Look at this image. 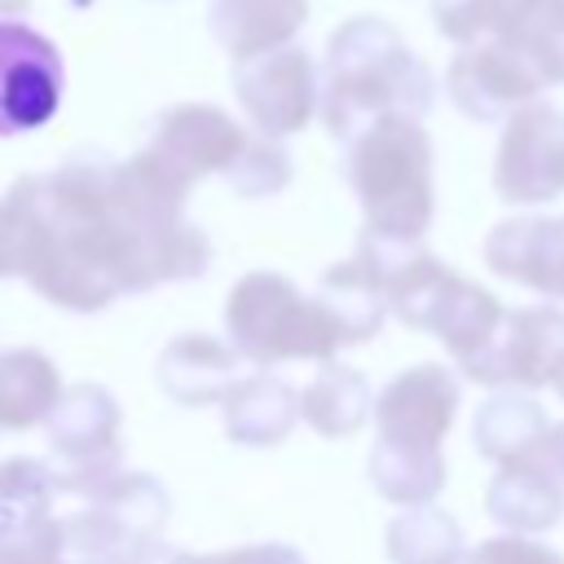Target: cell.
Segmentation results:
<instances>
[{"mask_svg":"<svg viewBox=\"0 0 564 564\" xmlns=\"http://www.w3.org/2000/svg\"><path fill=\"white\" fill-rule=\"evenodd\" d=\"M485 260L498 278L546 300H564V216H511L485 238Z\"/></svg>","mask_w":564,"mask_h":564,"instance_id":"52a82bcc","label":"cell"},{"mask_svg":"<svg viewBox=\"0 0 564 564\" xmlns=\"http://www.w3.org/2000/svg\"><path fill=\"white\" fill-rule=\"evenodd\" d=\"M357 185L383 234L419 238L432 220V141L419 123L392 119L357 154Z\"/></svg>","mask_w":564,"mask_h":564,"instance_id":"7a4b0ae2","label":"cell"},{"mask_svg":"<svg viewBox=\"0 0 564 564\" xmlns=\"http://www.w3.org/2000/svg\"><path fill=\"white\" fill-rule=\"evenodd\" d=\"M564 357V313L551 304L511 308L489 348L463 370L489 388H546Z\"/></svg>","mask_w":564,"mask_h":564,"instance_id":"5b68a950","label":"cell"},{"mask_svg":"<svg viewBox=\"0 0 564 564\" xmlns=\"http://www.w3.org/2000/svg\"><path fill=\"white\" fill-rule=\"evenodd\" d=\"M489 516L511 529V533H546L564 516V480L538 458V449L520 463L498 467L489 494H485Z\"/></svg>","mask_w":564,"mask_h":564,"instance_id":"ba28073f","label":"cell"},{"mask_svg":"<svg viewBox=\"0 0 564 564\" xmlns=\"http://www.w3.org/2000/svg\"><path fill=\"white\" fill-rule=\"evenodd\" d=\"M498 198L507 203H551L564 194V110L529 101L507 119L494 163Z\"/></svg>","mask_w":564,"mask_h":564,"instance_id":"277c9868","label":"cell"},{"mask_svg":"<svg viewBox=\"0 0 564 564\" xmlns=\"http://www.w3.org/2000/svg\"><path fill=\"white\" fill-rule=\"evenodd\" d=\"M392 555L397 564H458L463 533L441 511H414L392 524Z\"/></svg>","mask_w":564,"mask_h":564,"instance_id":"30bf717a","label":"cell"},{"mask_svg":"<svg viewBox=\"0 0 564 564\" xmlns=\"http://www.w3.org/2000/svg\"><path fill=\"white\" fill-rule=\"evenodd\" d=\"M458 564H564V555L529 533H507V538H489L480 542L471 555H463Z\"/></svg>","mask_w":564,"mask_h":564,"instance_id":"8fae6325","label":"cell"},{"mask_svg":"<svg viewBox=\"0 0 564 564\" xmlns=\"http://www.w3.org/2000/svg\"><path fill=\"white\" fill-rule=\"evenodd\" d=\"M560 397H564V357H560V370H555V383H551Z\"/></svg>","mask_w":564,"mask_h":564,"instance_id":"5bb4252c","label":"cell"},{"mask_svg":"<svg viewBox=\"0 0 564 564\" xmlns=\"http://www.w3.org/2000/svg\"><path fill=\"white\" fill-rule=\"evenodd\" d=\"M546 432H551V423H546L542 405H538L529 392H516V388L494 392V397L480 405L476 423H471L476 449H480L485 458H494L498 467L529 458V454L546 441Z\"/></svg>","mask_w":564,"mask_h":564,"instance_id":"9c48e42d","label":"cell"},{"mask_svg":"<svg viewBox=\"0 0 564 564\" xmlns=\"http://www.w3.org/2000/svg\"><path fill=\"white\" fill-rule=\"evenodd\" d=\"M397 295H401V317L414 322V326L436 330L454 348V357L463 366L476 361L489 348V339L498 335V326L507 317L502 304L485 286H476V282L441 269L427 256H419L414 264H405V278L397 286Z\"/></svg>","mask_w":564,"mask_h":564,"instance_id":"3957f363","label":"cell"},{"mask_svg":"<svg viewBox=\"0 0 564 564\" xmlns=\"http://www.w3.org/2000/svg\"><path fill=\"white\" fill-rule=\"evenodd\" d=\"M538 458L564 480V423H551V432H546V441L538 445Z\"/></svg>","mask_w":564,"mask_h":564,"instance_id":"4fadbf2b","label":"cell"},{"mask_svg":"<svg viewBox=\"0 0 564 564\" xmlns=\"http://www.w3.org/2000/svg\"><path fill=\"white\" fill-rule=\"evenodd\" d=\"M546 88V79L538 75V66L516 53V48H502L494 40L485 44H471L467 53L454 57L449 66V97L454 106L476 119V123H498V119H511L516 110H524L538 93Z\"/></svg>","mask_w":564,"mask_h":564,"instance_id":"8992f818","label":"cell"},{"mask_svg":"<svg viewBox=\"0 0 564 564\" xmlns=\"http://www.w3.org/2000/svg\"><path fill=\"white\" fill-rule=\"evenodd\" d=\"M524 57L538 66V75L546 84H564V9L533 35V44L524 48Z\"/></svg>","mask_w":564,"mask_h":564,"instance_id":"7c38bea8","label":"cell"},{"mask_svg":"<svg viewBox=\"0 0 564 564\" xmlns=\"http://www.w3.org/2000/svg\"><path fill=\"white\" fill-rule=\"evenodd\" d=\"M458 405V383L441 366H419L401 375L379 405L383 423V454H379V485L401 502H423L441 489L445 467L436 441L445 436Z\"/></svg>","mask_w":564,"mask_h":564,"instance_id":"6da1fadb","label":"cell"}]
</instances>
